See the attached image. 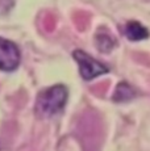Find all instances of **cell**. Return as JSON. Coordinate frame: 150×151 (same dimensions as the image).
Listing matches in <instances>:
<instances>
[{
    "mask_svg": "<svg viewBox=\"0 0 150 151\" xmlns=\"http://www.w3.org/2000/svg\"><path fill=\"white\" fill-rule=\"evenodd\" d=\"M69 92L65 86H54L38 93L36 100V113L40 117H50L58 113L67 101Z\"/></svg>",
    "mask_w": 150,
    "mask_h": 151,
    "instance_id": "cell-1",
    "label": "cell"
},
{
    "mask_svg": "<svg viewBox=\"0 0 150 151\" xmlns=\"http://www.w3.org/2000/svg\"><path fill=\"white\" fill-rule=\"evenodd\" d=\"M74 59L79 65L80 76L84 80H91L96 76L104 75L108 72V67L100 63L99 60L94 59L91 55L84 53L83 50H75L73 54Z\"/></svg>",
    "mask_w": 150,
    "mask_h": 151,
    "instance_id": "cell-2",
    "label": "cell"
},
{
    "mask_svg": "<svg viewBox=\"0 0 150 151\" xmlns=\"http://www.w3.org/2000/svg\"><path fill=\"white\" fill-rule=\"evenodd\" d=\"M20 65V50L16 43L0 38V70L13 71Z\"/></svg>",
    "mask_w": 150,
    "mask_h": 151,
    "instance_id": "cell-3",
    "label": "cell"
},
{
    "mask_svg": "<svg viewBox=\"0 0 150 151\" xmlns=\"http://www.w3.org/2000/svg\"><path fill=\"white\" fill-rule=\"evenodd\" d=\"M124 33H125L126 38H129L131 41H142L149 37V30L137 21L128 22Z\"/></svg>",
    "mask_w": 150,
    "mask_h": 151,
    "instance_id": "cell-4",
    "label": "cell"
},
{
    "mask_svg": "<svg viewBox=\"0 0 150 151\" xmlns=\"http://www.w3.org/2000/svg\"><path fill=\"white\" fill-rule=\"evenodd\" d=\"M95 41H96V46L100 51H104V53H109L112 49L116 46V40L108 34L104 30H100L99 33L95 36Z\"/></svg>",
    "mask_w": 150,
    "mask_h": 151,
    "instance_id": "cell-5",
    "label": "cell"
},
{
    "mask_svg": "<svg viewBox=\"0 0 150 151\" xmlns=\"http://www.w3.org/2000/svg\"><path fill=\"white\" fill-rule=\"evenodd\" d=\"M136 95L134 89L132 88L126 82H121L119 86L116 87V91L113 95V100L120 103V101H128L131 99H133Z\"/></svg>",
    "mask_w": 150,
    "mask_h": 151,
    "instance_id": "cell-6",
    "label": "cell"
},
{
    "mask_svg": "<svg viewBox=\"0 0 150 151\" xmlns=\"http://www.w3.org/2000/svg\"><path fill=\"white\" fill-rule=\"evenodd\" d=\"M13 5V0H0V13L9 11Z\"/></svg>",
    "mask_w": 150,
    "mask_h": 151,
    "instance_id": "cell-7",
    "label": "cell"
}]
</instances>
